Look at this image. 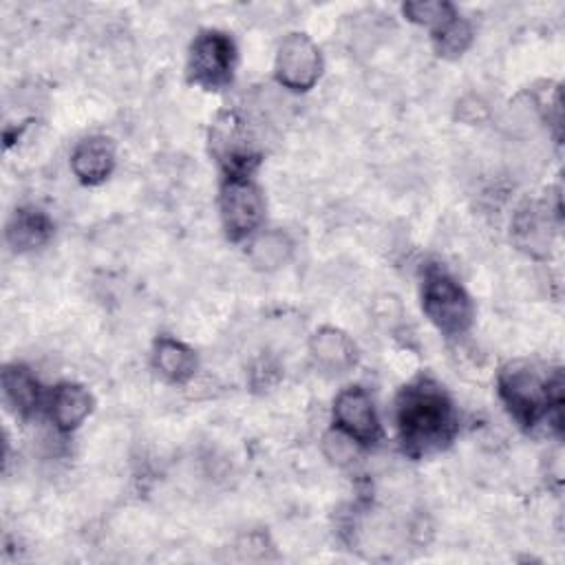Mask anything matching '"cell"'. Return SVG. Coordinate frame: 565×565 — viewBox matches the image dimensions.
Wrapping results in <instances>:
<instances>
[{
    "instance_id": "obj_8",
    "label": "cell",
    "mask_w": 565,
    "mask_h": 565,
    "mask_svg": "<svg viewBox=\"0 0 565 565\" xmlns=\"http://www.w3.org/2000/svg\"><path fill=\"white\" fill-rule=\"evenodd\" d=\"M309 353L327 373H347L355 364V344L335 327L318 329L309 340Z\"/></svg>"
},
{
    "instance_id": "obj_13",
    "label": "cell",
    "mask_w": 565,
    "mask_h": 565,
    "mask_svg": "<svg viewBox=\"0 0 565 565\" xmlns=\"http://www.w3.org/2000/svg\"><path fill=\"white\" fill-rule=\"evenodd\" d=\"M154 366L170 382H185L194 375L196 355L179 340L161 338L154 344Z\"/></svg>"
},
{
    "instance_id": "obj_3",
    "label": "cell",
    "mask_w": 565,
    "mask_h": 565,
    "mask_svg": "<svg viewBox=\"0 0 565 565\" xmlns=\"http://www.w3.org/2000/svg\"><path fill=\"white\" fill-rule=\"evenodd\" d=\"M422 309L428 320L448 335L463 333L472 322V305L455 278L430 269L422 287Z\"/></svg>"
},
{
    "instance_id": "obj_11",
    "label": "cell",
    "mask_w": 565,
    "mask_h": 565,
    "mask_svg": "<svg viewBox=\"0 0 565 565\" xmlns=\"http://www.w3.org/2000/svg\"><path fill=\"white\" fill-rule=\"evenodd\" d=\"M51 419L60 430L77 428L93 408L90 393L79 384H60L51 395Z\"/></svg>"
},
{
    "instance_id": "obj_9",
    "label": "cell",
    "mask_w": 565,
    "mask_h": 565,
    "mask_svg": "<svg viewBox=\"0 0 565 565\" xmlns=\"http://www.w3.org/2000/svg\"><path fill=\"white\" fill-rule=\"evenodd\" d=\"M115 166V150L106 137H88L79 141L71 154V168L82 183H102Z\"/></svg>"
},
{
    "instance_id": "obj_18",
    "label": "cell",
    "mask_w": 565,
    "mask_h": 565,
    "mask_svg": "<svg viewBox=\"0 0 565 565\" xmlns=\"http://www.w3.org/2000/svg\"><path fill=\"white\" fill-rule=\"evenodd\" d=\"M355 444L349 435H344L342 430H331L324 437V455L333 461V463H349L355 457Z\"/></svg>"
},
{
    "instance_id": "obj_10",
    "label": "cell",
    "mask_w": 565,
    "mask_h": 565,
    "mask_svg": "<svg viewBox=\"0 0 565 565\" xmlns=\"http://www.w3.org/2000/svg\"><path fill=\"white\" fill-rule=\"evenodd\" d=\"M53 234L51 218L33 207L15 210L7 225V243L15 252H29L44 245Z\"/></svg>"
},
{
    "instance_id": "obj_12",
    "label": "cell",
    "mask_w": 565,
    "mask_h": 565,
    "mask_svg": "<svg viewBox=\"0 0 565 565\" xmlns=\"http://www.w3.org/2000/svg\"><path fill=\"white\" fill-rule=\"evenodd\" d=\"M2 391L7 404L20 417H31L40 406V384L22 364H7L2 371Z\"/></svg>"
},
{
    "instance_id": "obj_7",
    "label": "cell",
    "mask_w": 565,
    "mask_h": 565,
    "mask_svg": "<svg viewBox=\"0 0 565 565\" xmlns=\"http://www.w3.org/2000/svg\"><path fill=\"white\" fill-rule=\"evenodd\" d=\"M333 419L338 430L358 444H373L380 437V422L369 393L360 386L344 388L333 402Z\"/></svg>"
},
{
    "instance_id": "obj_14",
    "label": "cell",
    "mask_w": 565,
    "mask_h": 565,
    "mask_svg": "<svg viewBox=\"0 0 565 565\" xmlns=\"http://www.w3.org/2000/svg\"><path fill=\"white\" fill-rule=\"evenodd\" d=\"M294 252V243L291 238L280 232V230H269L258 234L247 249V258L249 263L260 269V271H274L278 267H282Z\"/></svg>"
},
{
    "instance_id": "obj_5",
    "label": "cell",
    "mask_w": 565,
    "mask_h": 565,
    "mask_svg": "<svg viewBox=\"0 0 565 565\" xmlns=\"http://www.w3.org/2000/svg\"><path fill=\"white\" fill-rule=\"evenodd\" d=\"M265 203L260 190L247 174L225 177L221 188V218L227 236L241 241L249 236L263 221Z\"/></svg>"
},
{
    "instance_id": "obj_4",
    "label": "cell",
    "mask_w": 565,
    "mask_h": 565,
    "mask_svg": "<svg viewBox=\"0 0 565 565\" xmlns=\"http://www.w3.org/2000/svg\"><path fill=\"white\" fill-rule=\"evenodd\" d=\"M236 62L234 42L221 31H203L196 35L188 57V75L205 90H218L232 82Z\"/></svg>"
},
{
    "instance_id": "obj_1",
    "label": "cell",
    "mask_w": 565,
    "mask_h": 565,
    "mask_svg": "<svg viewBox=\"0 0 565 565\" xmlns=\"http://www.w3.org/2000/svg\"><path fill=\"white\" fill-rule=\"evenodd\" d=\"M395 422L399 441L413 457L441 450L457 433L455 406L444 388L430 380H417L399 391Z\"/></svg>"
},
{
    "instance_id": "obj_2",
    "label": "cell",
    "mask_w": 565,
    "mask_h": 565,
    "mask_svg": "<svg viewBox=\"0 0 565 565\" xmlns=\"http://www.w3.org/2000/svg\"><path fill=\"white\" fill-rule=\"evenodd\" d=\"M499 395L510 415L523 424L534 426L541 419H552L561 428L563 408V377L561 371L543 375L534 364L512 362L499 375Z\"/></svg>"
},
{
    "instance_id": "obj_16",
    "label": "cell",
    "mask_w": 565,
    "mask_h": 565,
    "mask_svg": "<svg viewBox=\"0 0 565 565\" xmlns=\"http://www.w3.org/2000/svg\"><path fill=\"white\" fill-rule=\"evenodd\" d=\"M404 15L415 24H424V26L437 31L448 20H452L457 13H455L452 4H448L444 0H424V2H406Z\"/></svg>"
},
{
    "instance_id": "obj_6",
    "label": "cell",
    "mask_w": 565,
    "mask_h": 565,
    "mask_svg": "<svg viewBox=\"0 0 565 565\" xmlns=\"http://www.w3.org/2000/svg\"><path fill=\"white\" fill-rule=\"evenodd\" d=\"M322 71L318 46L305 33H289L276 53V79L291 90H309Z\"/></svg>"
},
{
    "instance_id": "obj_17",
    "label": "cell",
    "mask_w": 565,
    "mask_h": 565,
    "mask_svg": "<svg viewBox=\"0 0 565 565\" xmlns=\"http://www.w3.org/2000/svg\"><path fill=\"white\" fill-rule=\"evenodd\" d=\"M514 232H516V241L532 252L536 247L547 245V225L534 210L519 214V218L514 223Z\"/></svg>"
},
{
    "instance_id": "obj_15",
    "label": "cell",
    "mask_w": 565,
    "mask_h": 565,
    "mask_svg": "<svg viewBox=\"0 0 565 565\" xmlns=\"http://www.w3.org/2000/svg\"><path fill=\"white\" fill-rule=\"evenodd\" d=\"M433 42L439 55L444 57H459L472 42V31L470 24L461 18L448 20L441 29L433 31Z\"/></svg>"
}]
</instances>
